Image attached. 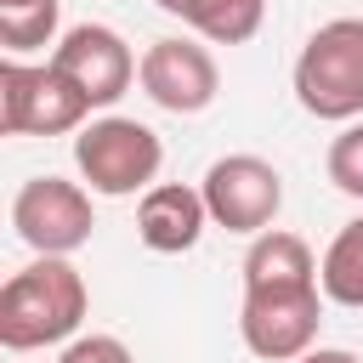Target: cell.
Wrapping results in <instances>:
<instances>
[{
    "label": "cell",
    "instance_id": "obj_13",
    "mask_svg": "<svg viewBox=\"0 0 363 363\" xmlns=\"http://www.w3.org/2000/svg\"><path fill=\"white\" fill-rule=\"evenodd\" d=\"M318 284H323V301L363 312V216L346 221V227L329 238V250H323V261H318Z\"/></svg>",
    "mask_w": 363,
    "mask_h": 363
},
{
    "label": "cell",
    "instance_id": "obj_12",
    "mask_svg": "<svg viewBox=\"0 0 363 363\" xmlns=\"http://www.w3.org/2000/svg\"><path fill=\"white\" fill-rule=\"evenodd\" d=\"M153 6L170 11V17H182L210 45H244L267 23V0H153Z\"/></svg>",
    "mask_w": 363,
    "mask_h": 363
},
{
    "label": "cell",
    "instance_id": "obj_2",
    "mask_svg": "<svg viewBox=\"0 0 363 363\" xmlns=\"http://www.w3.org/2000/svg\"><path fill=\"white\" fill-rule=\"evenodd\" d=\"M295 102L312 119L352 125L363 113V17H329L306 34L295 57Z\"/></svg>",
    "mask_w": 363,
    "mask_h": 363
},
{
    "label": "cell",
    "instance_id": "obj_5",
    "mask_svg": "<svg viewBox=\"0 0 363 363\" xmlns=\"http://www.w3.org/2000/svg\"><path fill=\"white\" fill-rule=\"evenodd\" d=\"M199 193H204L210 227H227V233H244V238H261L278 221V210H284V176L261 153H227V159H216L204 170Z\"/></svg>",
    "mask_w": 363,
    "mask_h": 363
},
{
    "label": "cell",
    "instance_id": "obj_10",
    "mask_svg": "<svg viewBox=\"0 0 363 363\" xmlns=\"http://www.w3.org/2000/svg\"><path fill=\"white\" fill-rule=\"evenodd\" d=\"M204 227H210L204 193L187 182H153L136 204V238L153 255H187L204 238Z\"/></svg>",
    "mask_w": 363,
    "mask_h": 363
},
{
    "label": "cell",
    "instance_id": "obj_3",
    "mask_svg": "<svg viewBox=\"0 0 363 363\" xmlns=\"http://www.w3.org/2000/svg\"><path fill=\"white\" fill-rule=\"evenodd\" d=\"M74 164H79V176H85L91 193L130 199V193H147L159 182L164 142H159L153 125L108 113V119H91L85 130H74Z\"/></svg>",
    "mask_w": 363,
    "mask_h": 363
},
{
    "label": "cell",
    "instance_id": "obj_7",
    "mask_svg": "<svg viewBox=\"0 0 363 363\" xmlns=\"http://www.w3.org/2000/svg\"><path fill=\"white\" fill-rule=\"evenodd\" d=\"M51 68H57L91 108H113V102L136 85L142 57L125 45L119 28H108V23H74V28H62V40H57V51H51Z\"/></svg>",
    "mask_w": 363,
    "mask_h": 363
},
{
    "label": "cell",
    "instance_id": "obj_6",
    "mask_svg": "<svg viewBox=\"0 0 363 363\" xmlns=\"http://www.w3.org/2000/svg\"><path fill=\"white\" fill-rule=\"evenodd\" d=\"M11 227L34 255H74L96 227L91 187L68 176H28L11 199Z\"/></svg>",
    "mask_w": 363,
    "mask_h": 363
},
{
    "label": "cell",
    "instance_id": "obj_8",
    "mask_svg": "<svg viewBox=\"0 0 363 363\" xmlns=\"http://www.w3.org/2000/svg\"><path fill=\"white\" fill-rule=\"evenodd\" d=\"M323 329V289H267L244 295L238 306V335L261 363H295L318 346Z\"/></svg>",
    "mask_w": 363,
    "mask_h": 363
},
{
    "label": "cell",
    "instance_id": "obj_16",
    "mask_svg": "<svg viewBox=\"0 0 363 363\" xmlns=\"http://www.w3.org/2000/svg\"><path fill=\"white\" fill-rule=\"evenodd\" d=\"M57 363H136V357H130V346L119 335H74L57 352Z\"/></svg>",
    "mask_w": 363,
    "mask_h": 363
},
{
    "label": "cell",
    "instance_id": "obj_1",
    "mask_svg": "<svg viewBox=\"0 0 363 363\" xmlns=\"http://www.w3.org/2000/svg\"><path fill=\"white\" fill-rule=\"evenodd\" d=\"M91 312V289L68 255H40L0 289V346L6 352H40L68 346Z\"/></svg>",
    "mask_w": 363,
    "mask_h": 363
},
{
    "label": "cell",
    "instance_id": "obj_14",
    "mask_svg": "<svg viewBox=\"0 0 363 363\" xmlns=\"http://www.w3.org/2000/svg\"><path fill=\"white\" fill-rule=\"evenodd\" d=\"M62 0H0V45L6 57H28L57 40Z\"/></svg>",
    "mask_w": 363,
    "mask_h": 363
},
{
    "label": "cell",
    "instance_id": "obj_4",
    "mask_svg": "<svg viewBox=\"0 0 363 363\" xmlns=\"http://www.w3.org/2000/svg\"><path fill=\"white\" fill-rule=\"evenodd\" d=\"M91 102L51 68V62H0V130L6 136H68L85 130Z\"/></svg>",
    "mask_w": 363,
    "mask_h": 363
},
{
    "label": "cell",
    "instance_id": "obj_17",
    "mask_svg": "<svg viewBox=\"0 0 363 363\" xmlns=\"http://www.w3.org/2000/svg\"><path fill=\"white\" fill-rule=\"evenodd\" d=\"M295 363H363L357 352H346V346H312L306 357H295Z\"/></svg>",
    "mask_w": 363,
    "mask_h": 363
},
{
    "label": "cell",
    "instance_id": "obj_9",
    "mask_svg": "<svg viewBox=\"0 0 363 363\" xmlns=\"http://www.w3.org/2000/svg\"><path fill=\"white\" fill-rule=\"evenodd\" d=\"M136 79H142L147 102H159L164 113H204L221 96V68H216L210 45L176 40V34H164V40H153L142 51V74Z\"/></svg>",
    "mask_w": 363,
    "mask_h": 363
},
{
    "label": "cell",
    "instance_id": "obj_15",
    "mask_svg": "<svg viewBox=\"0 0 363 363\" xmlns=\"http://www.w3.org/2000/svg\"><path fill=\"white\" fill-rule=\"evenodd\" d=\"M323 170H329V182H335L346 199H363V119H352V125L329 142Z\"/></svg>",
    "mask_w": 363,
    "mask_h": 363
},
{
    "label": "cell",
    "instance_id": "obj_11",
    "mask_svg": "<svg viewBox=\"0 0 363 363\" xmlns=\"http://www.w3.org/2000/svg\"><path fill=\"white\" fill-rule=\"evenodd\" d=\"M267 289H323L318 284V255L301 233L267 227L261 238H250L244 250V295H267Z\"/></svg>",
    "mask_w": 363,
    "mask_h": 363
}]
</instances>
